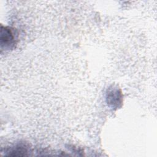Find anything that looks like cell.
<instances>
[{
	"mask_svg": "<svg viewBox=\"0 0 157 157\" xmlns=\"http://www.w3.org/2000/svg\"><path fill=\"white\" fill-rule=\"evenodd\" d=\"M9 155L10 156H24L26 155V153H27V150L25 148L23 147L18 146L15 147V148L12 149L10 151Z\"/></svg>",
	"mask_w": 157,
	"mask_h": 157,
	"instance_id": "obj_3",
	"label": "cell"
},
{
	"mask_svg": "<svg viewBox=\"0 0 157 157\" xmlns=\"http://www.w3.org/2000/svg\"><path fill=\"white\" fill-rule=\"evenodd\" d=\"M107 102H109L110 104L117 105L118 103H120L121 102V93L118 92L117 89H113L111 90L109 93H107Z\"/></svg>",
	"mask_w": 157,
	"mask_h": 157,
	"instance_id": "obj_2",
	"label": "cell"
},
{
	"mask_svg": "<svg viewBox=\"0 0 157 157\" xmlns=\"http://www.w3.org/2000/svg\"><path fill=\"white\" fill-rule=\"evenodd\" d=\"M15 36L11 28L1 26V47L5 45V47H10L14 44Z\"/></svg>",
	"mask_w": 157,
	"mask_h": 157,
	"instance_id": "obj_1",
	"label": "cell"
}]
</instances>
